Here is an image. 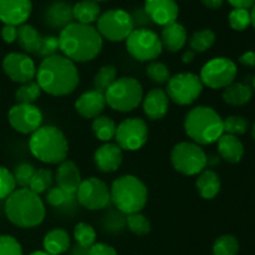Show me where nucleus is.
<instances>
[{"label": "nucleus", "mask_w": 255, "mask_h": 255, "mask_svg": "<svg viewBox=\"0 0 255 255\" xmlns=\"http://www.w3.org/2000/svg\"><path fill=\"white\" fill-rule=\"evenodd\" d=\"M236 64L227 57H216L207 62L201 70V79L203 86L211 89H226L234 82L237 77Z\"/></svg>", "instance_id": "nucleus-12"}, {"label": "nucleus", "mask_w": 255, "mask_h": 255, "mask_svg": "<svg viewBox=\"0 0 255 255\" xmlns=\"http://www.w3.org/2000/svg\"><path fill=\"white\" fill-rule=\"evenodd\" d=\"M74 238L77 246H81L84 248H91L96 242V231L92 226L81 222L75 226Z\"/></svg>", "instance_id": "nucleus-36"}, {"label": "nucleus", "mask_w": 255, "mask_h": 255, "mask_svg": "<svg viewBox=\"0 0 255 255\" xmlns=\"http://www.w3.org/2000/svg\"><path fill=\"white\" fill-rule=\"evenodd\" d=\"M72 14H74V20H76V22L91 25L101 16V9L96 1L82 0L72 6Z\"/></svg>", "instance_id": "nucleus-29"}, {"label": "nucleus", "mask_w": 255, "mask_h": 255, "mask_svg": "<svg viewBox=\"0 0 255 255\" xmlns=\"http://www.w3.org/2000/svg\"><path fill=\"white\" fill-rule=\"evenodd\" d=\"M106 105L119 112H129L143 100V89L133 77H121L105 92Z\"/></svg>", "instance_id": "nucleus-7"}, {"label": "nucleus", "mask_w": 255, "mask_h": 255, "mask_svg": "<svg viewBox=\"0 0 255 255\" xmlns=\"http://www.w3.org/2000/svg\"><path fill=\"white\" fill-rule=\"evenodd\" d=\"M196 186L202 198L213 199L221 191V179L216 172L207 169V171L201 172Z\"/></svg>", "instance_id": "nucleus-28"}, {"label": "nucleus", "mask_w": 255, "mask_h": 255, "mask_svg": "<svg viewBox=\"0 0 255 255\" xmlns=\"http://www.w3.org/2000/svg\"><path fill=\"white\" fill-rule=\"evenodd\" d=\"M239 62L246 66H255V51H247L239 57Z\"/></svg>", "instance_id": "nucleus-52"}, {"label": "nucleus", "mask_w": 255, "mask_h": 255, "mask_svg": "<svg viewBox=\"0 0 255 255\" xmlns=\"http://www.w3.org/2000/svg\"><path fill=\"white\" fill-rule=\"evenodd\" d=\"M7 119L15 131L27 134L34 133L39 127H41L42 114L35 105L16 104L10 109Z\"/></svg>", "instance_id": "nucleus-15"}, {"label": "nucleus", "mask_w": 255, "mask_h": 255, "mask_svg": "<svg viewBox=\"0 0 255 255\" xmlns=\"http://www.w3.org/2000/svg\"><path fill=\"white\" fill-rule=\"evenodd\" d=\"M41 95V89H40L39 84L35 81L26 82L22 84L19 89L15 92V100L17 104H25V105H32Z\"/></svg>", "instance_id": "nucleus-35"}, {"label": "nucleus", "mask_w": 255, "mask_h": 255, "mask_svg": "<svg viewBox=\"0 0 255 255\" xmlns=\"http://www.w3.org/2000/svg\"><path fill=\"white\" fill-rule=\"evenodd\" d=\"M148 138V127L142 119L132 117L122 121L116 127L115 139L117 146L126 151H137L146 144Z\"/></svg>", "instance_id": "nucleus-13"}, {"label": "nucleus", "mask_w": 255, "mask_h": 255, "mask_svg": "<svg viewBox=\"0 0 255 255\" xmlns=\"http://www.w3.org/2000/svg\"><path fill=\"white\" fill-rule=\"evenodd\" d=\"M89 249L90 248H84V247L76 244L75 247H72L69 255H89Z\"/></svg>", "instance_id": "nucleus-53"}, {"label": "nucleus", "mask_w": 255, "mask_h": 255, "mask_svg": "<svg viewBox=\"0 0 255 255\" xmlns=\"http://www.w3.org/2000/svg\"><path fill=\"white\" fill-rule=\"evenodd\" d=\"M97 31L109 41H124L134 30L131 14L122 9L107 10L97 20Z\"/></svg>", "instance_id": "nucleus-9"}, {"label": "nucleus", "mask_w": 255, "mask_h": 255, "mask_svg": "<svg viewBox=\"0 0 255 255\" xmlns=\"http://www.w3.org/2000/svg\"><path fill=\"white\" fill-rule=\"evenodd\" d=\"M29 147L32 156L49 164H60L69 153L66 137L61 129L55 126L39 127L31 133Z\"/></svg>", "instance_id": "nucleus-5"}, {"label": "nucleus", "mask_w": 255, "mask_h": 255, "mask_svg": "<svg viewBox=\"0 0 255 255\" xmlns=\"http://www.w3.org/2000/svg\"><path fill=\"white\" fill-rule=\"evenodd\" d=\"M92 1H96V2H99V1H107V0H92Z\"/></svg>", "instance_id": "nucleus-59"}, {"label": "nucleus", "mask_w": 255, "mask_h": 255, "mask_svg": "<svg viewBox=\"0 0 255 255\" xmlns=\"http://www.w3.org/2000/svg\"><path fill=\"white\" fill-rule=\"evenodd\" d=\"M251 24L253 25L254 29H255V4H254V6L252 7V12H251Z\"/></svg>", "instance_id": "nucleus-56"}, {"label": "nucleus", "mask_w": 255, "mask_h": 255, "mask_svg": "<svg viewBox=\"0 0 255 255\" xmlns=\"http://www.w3.org/2000/svg\"><path fill=\"white\" fill-rule=\"evenodd\" d=\"M30 255H50V254H47L46 252H34V253H31Z\"/></svg>", "instance_id": "nucleus-57"}, {"label": "nucleus", "mask_w": 255, "mask_h": 255, "mask_svg": "<svg viewBox=\"0 0 255 255\" xmlns=\"http://www.w3.org/2000/svg\"><path fill=\"white\" fill-rule=\"evenodd\" d=\"M253 86H254V89H255V76H254V80H253Z\"/></svg>", "instance_id": "nucleus-60"}, {"label": "nucleus", "mask_w": 255, "mask_h": 255, "mask_svg": "<svg viewBox=\"0 0 255 255\" xmlns=\"http://www.w3.org/2000/svg\"><path fill=\"white\" fill-rule=\"evenodd\" d=\"M111 201L120 212L127 214L139 213L147 203V188L143 182L137 177L126 174L112 183Z\"/></svg>", "instance_id": "nucleus-6"}, {"label": "nucleus", "mask_w": 255, "mask_h": 255, "mask_svg": "<svg viewBox=\"0 0 255 255\" xmlns=\"http://www.w3.org/2000/svg\"><path fill=\"white\" fill-rule=\"evenodd\" d=\"M117 70L114 65H105L99 70L94 79V89L105 94L106 90L116 81Z\"/></svg>", "instance_id": "nucleus-32"}, {"label": "nucleus", "mask_w": 255, "mask_h": 255, "mask_svg": "<svg viewBox=\"0 0 255 255\" xmlns=\"http://www.w3.org/2000/svg\"><path fill=\"white\" fill-rule=\"evenodd\" d=\"M2 70L12 81L26 84L36 77V66L31 57L20 52H10L2 60Z\"/></svg>", "instance_id": "nucleus-16"}, {"label": "nucleus", "mask_w": 255, "mask_h": 255, "mask_svg": "<svg viewBox=\"0 0 255 255\" xmlns=\"http://www.w3.org/2000/svg\"><path fill=\"white\" fill-rule=\"evenodd\" d=\"M102 37L92 25L72 22L59 35V46L64 56L74 62H87L101 52Z\"/></svg>", "instance_id": "nucleus-2"}, {"label": "nucleus", "mask_w": 255, "mask_h": 255, "mask_svg": "<svg viewBox=\"0 0 255 255\" xmlns=\"http://www.w3.org/2000/svg\"><path fill=\"white\" fill-rule=\"evenodd\" d=\"M126 224L129 231L136 234V236L143 237L151 232V223L143 214H141V212L139 213L127 214Z\"/></svg>", "instance_id": "nucleus-37"}, {"label": "nucleus", "mask_w": 255, "mask_h": 255, "mask_svg": "<svg viewBox=\"0 0 255 255\" xmlns=\"http://www.w3.org/2000/svg\"><path fill=\"white\" fill-rule=\"evenodd\" d=\"M57 50H60L59 46V37L56 36H42L41 46H40L37 55L44 59L56 55Z\"/></svg>", "instance_id": "nucleus-47"}, {"label": "nucleus", "mask_w": 255, "mask_h": 255, "mask_svg": "<svg viewBox=\"0 0 255 255\" xmlns=\"http://www.w3.org/2000/svg\"><path fill=\"white\" fill-rule=\"evenodd\" d=\"M218 152L226 161L231 163H238L244 154V147L237 136L223 133L219 137Z\"/></svg>", "instance_id": "nucleus-25"}, {"label": "nucleus", "mask_w": 255, "mask_h": 255, "mask_svg": "<svg viewBox=\"0 0 255 255\" xmlns=\"http://www.w3.org/2000/svg\"><path fill=\"white\" fill-rule=\"evenodd\" d=\"M253 137H254V139H255V124H254V126H253Z\"/></svg>", "instance_id": "nucleus-58"}, {"label": "nucleus", "mask_w": 255, "mask_h": 255, "mask_svg": "<svg viewBox=\"0 0 255 255\" xmlns=\"http://www.w3.org/2000/svg\"><path fill=\"white\" fill-rule=\"evenodd\" d=\"M0 255H22L21 246L10 236H0Z\"/></svg>", "instance_id": "nucleus-46"}, {"label": "nucleus", "mask_w": 255, "mask_h": 255, "mask_svg": "<svg viewBox=\"0 0 255 255\" xmlns=\"http://www.w3.org/2000/svg\"><path fill=\"white\" fill-rule=\"evenodd\" d=\"M216 41V34L209 29H202L194 32L189 40L191 50L194 52H204L213 46Z\"/></svg>", "instance_id": "nucleus-33"}, {"label": "nucleus", "mask_w": 255, "mask_h": 255, "mask_svg": "<svg viewBox=\"0 0 255 255\" xmlns=\"http://www.w3.org/2000/svg\"><path fill=\"white\" fill-rule=\"evenodd\" d=\"M17 36V26L14 25H4L1 30V37L5 42L7 44H12L14 41H16Z\"/></svg>", "instance_id": "nucleus-50"}, {"label": "nucleus", "mask_w": 255, "mask_h": 255, "mask_svg": "<svg viewBox=\"0 0 255 255\" xmlns=\"http://www.w3.org/2000/svg\"><path fill=\"white\" fill-rule=\"evenodd\" d=\"M35 171L36 169L34 168V166L26 163V162L17 164L14 169V173H12L16 186H19L20 188H29L30 182H31L32 177H34Z\"/></svg>", "instance_id": "nucleus-41"}, {"label": "nucleus", "mask_w": 255, "mask_h": 255, "mask_svg": "<svg viewBox=\"0 0 255 255\" xmlns=\"http://www.w3.org/2000/svg\"><path fill=\"white\" fill-rule=\"evenodd\" d=\"M229 4L234 6V9H247L253 7L255 0H228Z\"/></svg>", "instance_id": "nucleus-51"}, {"label": "nucleus", "mask_w": 255, "mask_h": 255, "mask_svg": "<svg viewBox=\"0 0 255 255\" xmlns=\"http://www.w3.org/2000/svg\"><path fill=\"white\" fill-rule=\"evenodd\" d=\"M144 10L152 22L161 26L172 24L178 17V5L174 0H144Z\"/></svg>", "instance_id": "nucleus-18"}, {"label": "nucleus", "mask_w": 255, "mask_h": 255, "mask_svg": "<svg viewBox=\"0 0 255 255\" xmlns=\"http://www.w3.org/2000/svg\"><path fill=\"white\" fill-rule=\"evenodd\" d=\"M122 149L115 143H105L94 154V162L99 171L111 173L117 171L122 163Z\"/></svg>", "instance_id": "nucleus-20"}, {"label": "nucleus", "mask_w": 255, "mask_h": 255, "mask_svg": "<svg viewBox=\"0 0 255 255\" xmlns=\"http://www.w3.org/2000/svg\"><path fill=\"white\" fill-rule=\"evenodd\" d=\"M248 121L242 116H229L223 121L224 133L232 136L244 134L248 131Z\"/></svg>", "instance_id": "nucleus-42"}, {"label": "nucleus", "mask_w": 255, "mask_h": 255, "mask_svg": "<svg viewBox=\"0 0 255 255\" xmlns=\"http://www.w3.org/2000/svg\"><path fill=\"white\" fill-rule=\"evenodd\" d=\"M45 206L39 194L29 188L15 189L5 201V214L19 228H34L45 218Z\"/></svg>", "instance_id": "nucleus-3"}, {"label": "nucleus", "mask_w": 255, "mask_h": 255, "mask_svg": "<svg viewBox=\"0 0 255 255\" xmlns=\"http://www.w3.org/2000/svg\"><path fill=\"white\" fill-rule=\"evenodd\" d=\"M194 55H196V52H194L193 50H187L183 54V56H182V61H183L184 64H191L194 59Z\"/></svg>", "instance_id": "nucleus-55"}, {"label": "nucleus", "mask_w": 255, "mask_h": 255, "mask_svg": "<svg viewBox=\"0 0 255 255\" xmlns=\"http://www.w3.org/2000/svg\"><path fill=\"white\" fill-rule=\"evenodd\" d=\"M77 202L89 211H100L106 208L111 202V194L107 184L95 177L81 182L76 192Z\"/></svg>", "instance_id": "nucleus-14"}, {"label": "nucleus", "mask_w": 255, "mask_h": 255, "mask_svg": "<svg viewBox=\"0 0 255 255\" xmlns=\"http://www.w3.org/2000/svg\"><path fill=\"white\" fill-rule=\"evenodd\" d=\"M45 252L50 255L64 254L70 248V236L61 228L50 231L44 238Z\"/></svg>", "instance_id": "nucleus-27"}, {"label": "nucleus", "mask_w": 255, "mask_h": 255, "mask_svg": "<svg viewBox=\"0 0 255 255\" xmlns=\"http://www.w3.org/2000/svg\"><path fill=\"white\" fill-rule=\"evenodd\" d=\"M126 214L120 212L119 209L116 211H111L104 217L102 221V226H104L105 231L110 232V233H117L121 232L126 226Z\"/></svg>", "instance_id": "nucleus-40"}, {"label": "nucleus", "mask_w": 255, "mask_h": 255, "mask_svg": "<svg viewBox=\"0 0 255 255\" xmlns=\"http://www.w3.org/2000/svg\"><path fill=\"white\" fill-rule=\"evenodd\" d=\"M126 47L138 61H153L163 50L161 39L151 29H134L126 39Z\"/></svg>", "instance_id": "nucleus-11"}, {"label": "nucleus", "mask_w": 255, "mask_h": 255, "mask_svg": "<svg viewBox=\"0 0 255 255\" xmlns=\"http://www.w3.org/2000/svg\"><path fill=\"white\" fill-rule=\"evenodd\" d=\"M36 79L41 91L51 96H67L76 90L80 82L75 62L57 54L42 60L36 71Z\"/></svg>", "instance_id": "nucleus-1"}, {"label": "nucleus", "mask_w": 255, "mask_h": 255, "mask_svg": "<svg viewBox=\"0 0 255 255\" xmlns=\"http://www.w3.org/2000/svg\"><path fill=\"white\" fill-rule=\"evenodd\" d=\"M132 22L134 29H148L152 25V20L149 19L148 14L146 12L144 7H137L131 14Z\"/></svg>", "instance_id": "nucleus-48"}, {"label": "nucleus", "mask_w": 255, "mask_h": 255, "mask_svg": "<svg viewBox=\"0 0 255 255\" xmlns=\"http://www.w3.org/2000/svg\"><path fill=\"white\" fill-rule=\"evenodd\" d=\"M56 184L62 191L70 194H76L80 184H81V174L79 168L72 161L65 159L61 162L56 171Z\"/></svg>", "instance_id": "nucleus-22"}, {"label": "nucleus", "mask_w": 255, "mask_h": 255, "mask_svg": "<svg viewBox=\"0 0 255 255\" xmlns=\"http://www.w3.org/2000/svg\"><path fill=\"white\" fill-rule=\"evenodd\" d=\"M146 74L148 79L154 84H167L168 80L171 79V74L169 70L163 62L159 61H152L151 64L147 66Z\"/></svg>", "instance_id": "nucleus-39"}, {"label": "nucleus", "mask_w": 255, "mask_h": 255, "mask_svg": "<svg viewBox=\"0 0 255 255\" xmlns=\"http://www.w3.org/2000/svg\"><path fill=\"white\" fill-rule=\"evenodd\" d=\"M229 25L237 31H243L251 25V12L247 9H234L229 14Z\"/></svg>", "instance_id": "nucleus-44"}, {"label": "nucleus", "mask_w": 255, "mask_h": 255, "mask_svg": "<svg viewBox=\"0 0 255 255\" xmlns=\"http://www.w3.org/2000/svg\"><path fill=\"white\" fill-rule=\"evenodd\" d=\"M89 255H117V252L107 244L95 243L89 249Z\"/></svg>", "instance_id": "nucleus-49"}, {"label": "nucleus", "mask_w": 255, "mask_h": 255, "mask_svg": "<svg viewBox=\"0 0 255 255\" xmlns=\"http://www.w3.org/2000/svg\"><path fill=\"white\" fill-rule=\"evenodd\" d=\"M16 41L24 51L37 54L41 46L42 36L34 26L29 24H22L17 26Z\"/></svg>", "instance_id": "nucleus-26"}, {"label": "nucleus", "mask_w": 255, "mask_h": 255, "mask_svg": "<svg viewBox=\"0 0 255 255\" xmlns=\"http://www.w3.org/2000/svg\"><path fill=\"white\" fill-rule=\"evenodd\" d=\"M52 181H54V177H52V172L50 169H37V171H35L34 177L30 182L29 189H31L36 194L45 193L52 187Z\"/></svg>", "instance_id": "nucleus-34"}, {"label": "nucleus", "mask_w": 255, "mask_h": 255, "mask_svg": "<svg viewBox=\"0 0 255 255\" xmlns=\"http://www.w3.org/2000/svg\"><path fill=\"white\" fill-rule=\"evenodd\" d=\"M203 84L197 75L182 72L172 76L167 82V96L169 100L181 106L191 105L201 96Z\"/></svg>", "instance_id": "nucleus-10"}, {"label": "nucleus", "mask_w": 255, "mask_h": 255, "mask_svg": "<svg viewBox=\"0 0 255 255\" xmlns=\"http://www.w3.org/2000/svg\"><path fill=\"white\" fill-rule=\"evenodd\" d=\"M143 112L149 120H161L168 112L169 99L162 89H153L142 100Z\"/></svg>", "instance_id": "nucleus-21"}, {"label": "nucleus", "mask_w": 255, "mask_h": 255, "mask_svg": "<svg viewBox=\"0 0 255 255\" xmlns=\"http://www.w3.org/2000/svg\"><path fill=\"white\" fill-rule=\"evenodd\" d=\"M31 0H0V20L5 25L20 26L30 17Z\"/></svg>", "instance_id": "nucleus-17"}, {"label": "nucleus", "mask_w": 255, "mask_h": 255, "mask_svg": "<svg viewBox=\"0 0 255 255\" xmlns=\"http://www.w3.org/2000/svg\"><path fill=\"white\" fill-rule=\"evenodd\" d=\"M238 251V241H237L233 236H222L214 242V255H237Z\"/></svg>", "instance_id": "nucleus-38"}, {"label": "nucleus", "mask_w": 255, "mask_h": 255, "mask_svg": "<svg viewBox=\"0 0 255 255\" xmlns=\"http://www.w3.org/2000/svg\"><path fill=\"white\" fill-rule=\"evenodd\" d=\"M171 162L174 169L186 176H196L207 167V154L194 142H181L171 152Z\"/></svg>", "instance_id": "nucleus-8"}, {"label": "nucleus", "mask_w": 255, "mask_h": 255, "mask_svg": "<svg viewBox=\"0 0 255 255\" xmlns=\"http://www.w3.org/2000/svg\"><path fill=\"white\" fill-rule=\"evenodd\" d=\"M223 1L224 0H202V2L209 9H218L222 6Z\"/></svg>", "instance_id": "nucleus-54"}, {"label": "nucleus", "mask_w": 255, "mask_h": 255, "mask_svg": "<svg viewBox=\"0 0 255 255\" xmlns=\"http://www.w3.org/2000/svg\"><path fill=\"white\" fill-rule=\"evenodd\" d=\"M16 189L14 176L5 167L0 166V199H6Z\"/></svg>", "instance_id": "nucleus-45"}, {"label": "nucleus", "mask_w": 255, "mask_h": 255, "mask_svg": "<svg viewBox=\"0 0 255 255\" xmlns=\"http://www.w3.org/2000/svg\"><path fill=\"white\" fill-rule=\"evenodd\" d=\"M75 198V194L62 191L59 187H51L46 193V202L52 207H62L69 204Z\"/></svg>", "instance_id": "nucleus-43"}, {"label": "nucleus", "mask_w": 255, "mask_h": 255, "mask_svg": "<svg viewBox=\"0 0 255 255\" xmlns=\"http://www.w3.org/2000/svg\"><path fill=\"white\" fill-rule=\"evenodd\" d=\"M44 19L46 25L52 29H65L74 22L72 6L64 1H54L45 10Z\"/></svg>", "instance_id": "nucleus-23"}, {"label": "nucleus", "mask_w": 255, "mask_h": 255, "mask_svg": "<svg viewBox=\"0 0 255 255\" xmlns=\"http://www.w3.org/2000/svg\"><path fill=\"white\" fill-rule=\"evenodd\" d=\"M252 96V87L242 82H233L223 91V100L232 106H243L251 101Z\"/></svg>", "instance_id": "nucleus-30"}, {"label": "nucleus", "mask_w": 255, "mask_h": 255, "mask_svg": "<svg viewBox=\"0 0 255 255\" xmlns=\"http://www.w3.org/2000/svg\"><path fill=\"white\" fill-rule=\"evenodd\" d=\"M105 107H106L105 94L96 90L84 92L75 102V109L84 119H96L101 115Z\"/></svg>", "instance_id": "nucleus-19"}, {"label": "nucleus", "mask_w": 255, "mask_h": 255, "mask_svg": "<svg viewBox=\"0 0 255 255\" xmlns=\"http://www.w3.org/2000/svg\"><path fill=\"white\" fill-rule=\"evenodd\" d=\"M161 42L162 46H164L171 52H176L183 49L187 42V31L183 25L174 21L172 24L163 26Z\"/></svg>", "instance_id": "nucleus-24"}, {"label": "nucleus", "mask_w": 255, "mask_h": 255, "mask_svg": "<svg viewBox=\"0 0 255 255\" xmlns=\"http://www.w3.org/2000/svg\"><path fill=\"white\" fill-rule=\"evenodd\" d=\"M92 132L100 141L109 142L115 138L116 124L109 116H99L92 121Z\"/></svg>", "instance_id": "nucleus-31"}, {"label": "nucleus", "mask_w": 255, "mask_h": 255, "mask_svg": "<svg viewBox=\"0 0 255 255\" xmlns=\"http://www.w3.org/2000/svg\"><path fill=\"white\" fill-rule=\"evenodd\" d=\"M184 131L197 144H211L224 133L223 120L208 106L192 109L184 119Z\"/></svg>", "instance_id": "nucleus-4"}]
</instances>
